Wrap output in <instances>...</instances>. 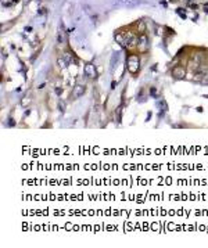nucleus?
Segmentation results:
<instances>
[{
	"instance_id": "nucleus-1",
	"label": "nucleus",
	"mask_w": 208,
	"mask_h": 248,
	"mask_svg": "<svg viewBox=\"0 0 208 248\" xmlns=\"http://www.w3.org/2000/svg\"><path fill=\"white\" fill-rule=\"evenodd\" d=\"M128 69L130 73H136L139 71V57L135 54L128 57Z\"/></svg>"
},
{
	"instance_id": "nucleus-2",
	"label": "nucleus",
	"mask_w": 208,
	"mask_h": 248,
	"mask_svg": "<svg viewBox=\"0 0 208 248\" xmlns=\"http://www.w3.org/2000/svg\"><path fill=\"white\" fill-rule=\"evenodd\" d=\"M137 42H139V50L140 51H146L147 49H149V39H147L146 35H142Z\"/></svg>"
},
{
	"instance_id": "nucleus-3",
	"label": "nucleus",
	"mask_w": 208,
	"mask_h": 248,
	"mask_svg": "<svg viewBox=\"0 0 208 248\" xmlns=\"http://www.w3.org/2000/svg\"><path fill=\"white\" fill-rule=\"evenodd\" d=\"M172 75H174L175 78L180 79V78H183V76L186 75V71H185L183 67H175V68L172 69Z\"/></svg>"
},
{
	"instance_id": "nucleus-4",
	"label": "nucleus",
	"mask_w": 208,
	"mask_h": 248,
	"mask_svg": "<svg viewBox=\"0 0 208 248\" xmlns=\"http://www.w3.org/2000/svg\"><path fill=\"white\" fill-rule=\"evenodd\" d=\"M83 71H85V75L86 76H89V78H96V69H94L93 64H88Z\"/></svg>"
},
{
	"instance_id": "nucleus-5",
	"label": "nucleus",
	"mask_w": 208,
	"mask_h": 248,
	"mask_svg": "<svg viewBox=\"0 0 208 248\" xmlns=\"http://www.w3.org/2000/svg\"><path fill=\"white\" fill-rule=\"evenodd\" d=\"M85 93V86H82V85H76L75 88H74V92H72V97H75V99H78V97H81V96Z\"/></svg>"
},
{
	"instance_id": "nucleus-6",
	"label": "nucleus",
	"mask_w": 208,
	"mask_h": 248,
	"mask_svg": "<svg viewBox=\"0 0 208 248\" xmlns=\"http://www.w3.org/2000/svg\"><path fill=\"white\" fill-rule=\"evenodd\" d=\"M118 60H119V53H114L113 58H111V69H114L115 63H118Z\"/></svg>"
},
{
	"instance_id": "nucleus-7",
	"label": "nucleus",
	"mask_w": 208,
	"mask_h": 248,
	"mask_svg": "<svg viewBox=\"0 0 208 248\" xmlns=\"http://www.w3.org/2000/svg\"><path fill=\"white\" fill-rule=\"evenodd\" d=\"M64 58H65L67 63H74V61H75L74 56H72V54H69V53H65V54H64Z\"/></svg>"
},
{
	"instance_id": "nucleus-8",
	"label": "nucleus",
	"mask_w": 208,
	"mask_h": 248,
	"mask_svg": "<svg viewBox=\"0 0 208 248\" xmlns=\"http://www.w3.org/2000/svg\"><path fill=\"white\" fill-rule=\"evenodd\" d=\"M201 83H204V85H208V75H205V78L201 79Z\"/></svg>"
},
{
	"instance_id": "nucleus-9",
	"label": "nucleus",
	"mask_w": 208,
	"mask_h": 248,
	"mask_svg": "<svg viewBox=\"0 0 208 248\" xmlns=\"http://www.w3.org/2000/svg\"><path fill=\"white\" fill-rule=\"evenodd\" d=\"M58 65L61 67V68H64V67H65V61H64V60H58Z\"/></svg>"
},
{
	"instance_id": "nucleus-10",
	"label": "nucleus",
	"mask_w": 208,
	"mask_h": 248,
	"mask_svg": "<svg viewBox=\"0 0 208 248\" xmlns=\"http://www.w3.org/2000/svg\"><path fill=\"white\" fill-rule=\"evenodd\" d=\"M56 93H57V94H58V96H60V94H61V93H63V89H60V88H57V89H56Z\"/></svg>"
},
{
	"instance_id": "nucleus-11",
	"label": "nucleus",
	"mask_w": 208,
	"mask_h": 248,
	"mask_svg": "<svg viewBox=\"0 0 208 248\" xmlns=\"http://www.w3.org/2000/svg\"><path fill=\"white\" fill-rule=\"evenodd\" d=\"M60 111H64V103H60Z\"/></svg>"
}]
</instances>
